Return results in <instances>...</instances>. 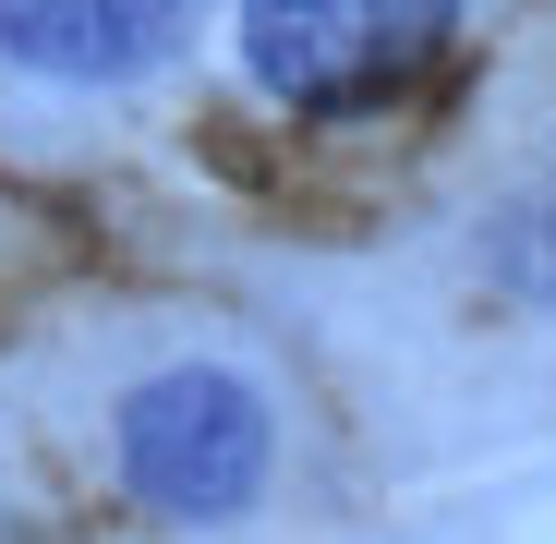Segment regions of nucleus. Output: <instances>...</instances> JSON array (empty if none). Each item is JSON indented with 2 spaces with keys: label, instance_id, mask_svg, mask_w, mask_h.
Masks as SVG:
<instances>
[{
  "label": "nucleus",
  "instance_id": "obj_2",
  "mask_svg": "<svg viewBox=\"0 0 556 544\" xmlns=\"http://www.w3.org/2000/svg\"><path fill=\"white\" fill-rule=\"evenodd\" d=\"M435 37H447L435 0H412V13H388V0H254V13H242L254 85L291 98V110H363V98H388Z\"/></svg>",
  "mask_w": 556,
  "mask_h": 544
},
{
  "label": "nucleus",
  "instance_id": "obj_1",
  "mask_svg": "<svg viewBox=\"0 0 556 544\" xmlns=\"http://www.w3.org/2000/svg\"><path fill=\"white\" fill-rule=\"evenodd\" d=\"M122 472L169 520H230L266 484V400L242 376H157L122 400Z\"/></svg>",
  "mask_w": 556,
  "mask_h": 544
},
{
  "label": "nucleus",
  "instance_id": "obj_3",
  "mask_svg": "<svg viewBox=\"0 0 556 544\" xmlns=\"http://www.w3.org/2000/svg\"><path fill=\"white\" fill-rule=\"evenodd\" d=\"M0 49L37 73H146L169 49V13H146V0H25V13H0Z\"/></svg>",
  "mask_w": 556,
  "mask_h": 544
}]
</instances>
